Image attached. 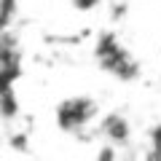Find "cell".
<instances>
[{
  "label": "cell",
  "mask_w": 161,
  "mask_h": 161,
  "mask_svg": "<svg viewBox=\"0 0 161 161\" xmlns=\"http://www.w3.org/2000/svg\"><path fill=\"white\" fill-rule=\"evenodd\" d=\"M57 118L59 129L62 132H78V129L89 126L94 118H97V102L89 97H70V99H62L57 105Z\"/></svg>",
  "instance_id": "obj_1"
},
{
  "label": "cell",
  "mask_w": 161,
  "mask_h": 161,
  "mask_svg": "<svg viewBox=\"0 0 161 161\" xmlns=\"http://www.w3.org/2000/svg\"><path fill=\"white\" fill-rule=\"evenodd\" d=\"M99 134H102L105 140H110V142L124 145L129 140V134H132V129H129V121L124 118V115L110 113V115H105L102 124H99Z\"/></svg>",
  "instance_id": "obj_2"
},
{
  "label": "cell",
  "mask_w": 161,
  "mask_h": 161,
  "mask_svg": "<svg viewBox=\"0 0 161 161\" xmlns=\"http://www.w3.org/2000/svg\"><path fill=\"white\" fill-rule=\"evenodd\" d=\"M73 6L78 8V11H94V8L99 6V0H73Z\"/></svg>",
  "instance_id": "obj_3"
},
{
  "label": "cell",
  "mask_w": 161,
  "mask_h": 161,
  "mask_svg": "<svg viewBox=\"0 0 161 161\" xmlns=\"http://www.w3.org/2000/svg\"><path fill=\"white\" fill-rule=\"evenodd\" d=\"M99 158H115L113 148H102V153H99Z\"/></svg>",
  "instance_id": "obj_4"
}]
</instances>
